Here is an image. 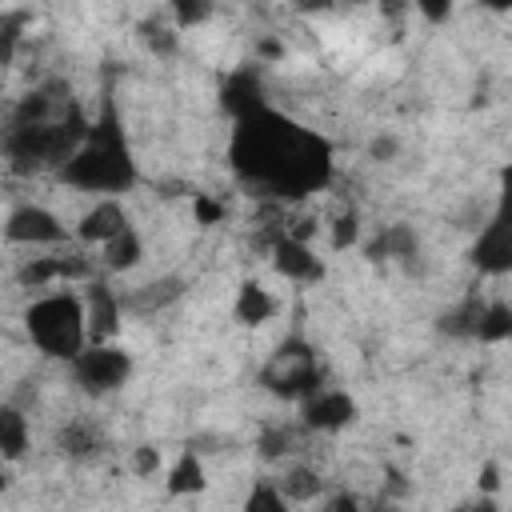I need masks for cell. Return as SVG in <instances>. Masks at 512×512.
Segmentation results:
<instances>
[{"mask_svg": "<svg viewBox=\"0 0 512 512\" xmlns=\"http://www.w3.org/2000/svg\"><path fill=\"white\" fill-rule=\"evenodd\" d=\"M232 168L268 188L272 196H308L316 188L328 184L332 176V152L328 144L284 120L280 112H252L244 120H236V136H232Z\"/></svg>", "mask_w": 512, "mask_h": 512, "instance_id": "1", "label": "cell"}, {"mask_svg": "<svg viewBox=\"0 0 512 512\" xmlns=\"http://www.w3.org/2000/svg\"><path fill=\"white\" fill-rule=\"evenodd\" d=\"M60 180L84 192H128L136 184V164L128 152V136L112 104H104L100 120L88 124L84 144L60 164Z\"/></svg>", "mask_w": 512, "mask_h": 512, "instance_id": "2", "label": "cell"}, {"mask_svg": "<svg viewBox=\"0 0 512 512\" xmlns=\"http://www.w3.org/2000/svg\"><path fill=\"white\" fill-rule=\"evenodd\" d=\"M24 328H28L32 344L56 360H76L88 348L84 300H76L72 292H48V296L32 300L24 312Z\"/></svg>", "mask_w": 512, "mask_h": 512, "instance_id": "3", "label": "cell"}, {"mask_svg": "<svg viewBox=\"0 0 512 512\" xmlns=\"http://www.w3.org/2000/svg\"><path fill=\"white\" fill-rule=\"evenodd\" d=\"M264 388L284 396V400H308L312 392H320L324 376H320V364L312 356V348L304 340H284L276 348V360L264 368Z\"/></svg>", "mask_w": 512, "mask_h": 512, "instance_id": "4", "label": "cell"}, {"mask_svg": "<svg viewBox=\"0 0 512 512\" xmlns=\"http://www.w3.org/2000/svg\"><path fill=\"white\" fill-rule=\"evenodd\" d=\"M132 372V356L116 344H88L76 360H72V376L84 392L92 396H104V392H116Z\"/></svg>", "mask_w": 512, "mask_h": 512, "instance_id": "5", "label": "cell"}, {"mask_svg": "<svg viewBox=\"0 0 512 512\" xmlns=\"http://www.w3.org/2000/svg\"><path fill=\"white\" fill-rule=\"evenodd\" d=\"M4 236H8L12 244H60V240H68V232H64V224L56 220V212H48V208H40V204H20V208H12L8 220H4Z\"/></svg>", "mask_w": 512, "mask_h": 512, "instance_id": "6", "label": "cell"}, {"mask_svg": "<svg viewBox=\"0 0 512 512\" xmlns=\"http://www.w3.org/2000/svg\"><path fill=\"white\" fill-rule=\"evenodd\" d=\"M120 296L112 292V284L92 280L88 296H84V336L88 344H108L120 332Z\"/></svg>", "mask_w": 512, "mask_h": 512, "instance_id": "7", "label": "cell"}, {"mask_svg": "<svg viewBox=\"0 0 512 512\" xmlns=\"http://www.w3.org/2000/svg\"><path fill=\"white\" fill-rule=\"evenodd\" d=\"M356 420V400L336 388H320L304 400V428L312 432H336Z\"/></svg>", "mask_w": 512, "mask_h": 512, "instance_id": "8", "label": "cell"}, {"mask_svg": "<svg viewBox=\"0 0 512 512\" xmlns=\"http://www.w3.org/2000/svg\"><path fill=\"white\" fill-rule=\"evenodd\" d=\"M472 264H476L480 272H492V276H500V272L512 268V228H508L504 216H496V220L480 232V240H476V248H472Z\"/></svg>", "mask_w": 512, "mask_h": 512, "instance_id": "9", "label": "cell"}, {"mask_svg": "<svg viewBox=\"0 0 512 512\" xmlns=\"http://www.w3.org/2000/svg\"><path fill=\"white\" fill-rule=\"evenodd\" d=\"M272 268H276L280 276H288V280H300V284H312V280L324 276L320 256H316L308 244L288 240V236H280V240L272 244Z\"/></svg>", "mask_w": 512, "mask_h": 512, "instance_id": "10", "label": "cell"}, {"mask_svg": "<svg viewBox=\"0 0 512 512\" xmlns=\"http://www.w3.org/2000/svg\"><path fill=\"white\" fill-rule=\"evenodd\" d=\"M128 228V216H124V208H120V200H96L84 216H80V224H76V236L84 240V244H108L112 236H120Z\"/></svg>", "mask_w": 512, "mask_h": 512, "instance_id": "11", "label": "cell"}, {"mask_svg": "<svg viewBox=\"0 0 512 512\" xmlns=\"http://www.w3.org/2000/svg\"><path fill=\"white\" fill-rule=\"evenodd\" d=\"M220 104L228 108L232 120H244V116L260 112V108H264V84H260V76H256L252 68L232 72V76L224 80V88H220Z\"/></svg>", "mask_w": 512, "mask_h": 512, "instance_id": "12", "label": "cell"}, {"mask_svg": "<svg viewBox=\"0 0 512 512\" xmlns=\"http://www.w3.org/2000/svg\"><path fill=\"white\" fill-rule=\"evenodd\" d=\"M232 316H236L244 328H256V324H264V320L276 316V300H272V292H268L264 284L244 280L240 292H236V308H232Z\"/></svg>", "mask_w": 512, "mask_h": 512, "instance_id": "13", "label": "cell"}, {"mask_svg": "<svg viewBox=\"0 0 512 512\" xmlns=\"http://www.w3.org/2000/svg\"><path fill=\"white\" fill-rule=\"evenodd\" d=\"M416 248H420V240H416V232L408 224H388L368 244V260H392V256L408 260V256H416Z\"/></svg>", "mask_w": 512, "mask_h": 512, "instance_id": "14", "label": "cell"}, {"mask_svg": "<svg viewBox=\"0 0 512 512\" xmlns=\"http://www.w3.org/2000/svg\"><path fill=\"white\" fill-rule=\"evenodd\" d=\"M56 444H60V452L72 456V460H92V456H100L104 436L96 432V424H88V420H72V424L60 428Z\"/></svg>", "mask_w": 512, "mask_h": 512, "instance_id": "15", "label": "cell"}, {"mask_svg": "<svg viewBox=\"0 0 512 512\" xmlns=\"http://www.w3.org/2000/svg\"><path fill=\"white\" fill-rule=\"evenodd\" d=\"M180 292H184V280H180V276H164V280H152V284L136 288V292H132L128 300H120V304H128L132 312H160V308H168Z\"/></svg>", "mask_w": 512, "mask_h": 512, "instance_id": "16", "label": "cell"}, {"mask_svg": "<svg viewBox=\"0 0 512 512\" xmlns=\"http://www.w3.org/2000/svg\"><path fill=\"white\" fill-rule=\"evenodd\" d=\"M28 452V420L16 404H0V460H20Z\"/></svg>", "mask_w": 512, "mask_h": 512, "instance_id": "17", "label": "cell"}, {"mask_svg": "<svg viewBox=\"0 0 512 512\" xmlns=\"http://www.w3.org/2000/svg\"><path fill=\"white\" fill-rule=\"evenodd\" d=\"M144 260V240H140V232L128 224L120 236H112L108 244H104V268L108 272H128V268H136Z\"/></svg>", "mask_w": 512, "mask_h": 512, "instance_id": "18", "label": "cell"}, {"mask_svg": "<svg viewBox=\"0 0 512 512\" xmlns=\"http://www.w3.org/2000/svg\"><path fill=\"white\" fill-rule=\"evenodd\" d=\"M204 464H200V456L192 452V448H184L180 452V460L172 464V472H168V492L172 496H196V492H204Z\"/></svg>", "mask_w": 512, "mask_h": 512, "instance_id": "19", "label": "cell"}, {"mask_svg": "<svg viewBox=\"0 0 512 512\" xmlns=\"http://www.w3.org/2000/svg\"><path fill=\"white\" fill-rule=\"evenodd\" d=\"M276 488H280V496H284V500H292V504H308V500H316V496H320L324 480H320L312 468L296 464V468H288V472L276 480Z\"/></svg>", "mask_w": 512, "mask_h": 512, "instance_id": "20", "label": "cell"}, {"mask_svg": "<svg viewBox=\"0 0 512 512\" xmlns=\"http://www.w3.org/2000/svg\"><path fill=\"white\" fill-rule=\"evenodd\" d=\"M508 336H512V308H508L504 300L484 304V312H480V320H476V340L500 344V340H508Z\"/></svg>", "mask_w": 512, "mask_h": 512, "instance_id": "21", "label": "cell"}, {"mask_svg": "<svg viewBox=\"0 0 512 512\" xmlns=\"http://www.w3.org/2000/svg\"><path fill=\"white\" fill-rule=\"evenodd\" d=\"M480 312H484V300H480V296H468V300H460L452 312L440 316V328H444L448 336H476Z\"/></svg>", "mask_w": 512, "mask_h": 512, "instance_id": "22", "label": "cell"}, {"mask_svg": "<svg viewBox=\"0 0 512 512\" xmlns=\"http://www.w3.org/2000/svg\"><path fill=\"white\" fill-rule=\"evenodd\" d=\"M244 512H288V500L280 496L276 480H256L244 496Z\"/></svg>", "mask_w": 512, "mask_h": 512, "instance_id": "23", "label": "cell"}, {"mask_svg": "<svg viewBox=\"0 0 512 512\" xmlns=\"http://www.w3.org/2000/svg\"><path fill=\"white\" fill-rule=\"evenodd\" d=\"M140 40H144L156 56H172V52H176V28H172L168 20H160V16H152V20L140 24Z\"/></svg>", "mask_w": 512, "mask_h": 512, "instance_id": "24", "label": "cell"}, {"mask_svg": "<svg viewBox=\"0 0 512 512\" xmlns=\"http://www.w3.org/2000/svg\"><path fill=\"white\" fill-rule=\"evenodd\" d=\"M52 280H60L56 256H32V260L20 268V284H24V288H48Z\"/></svg>", "mask_w": 512, "mask_h": 512, "instance_id": "25", "label": "cell"}, {"mask_svg": "<svg viewBox=\"0 0 512 512\" xmlns=\"http://www.w3.org/2000/svg\"><path fill=\"white\" fill-rule=\"evenodd\" d=\"M328 240H332V248H336V252L352 248V244L360 240V212H356V208H344V212L332 220V228H328Z\"/></svg>", "mask_w": 512, "mask_h": 512, "instance_id": "26", "label": "cell"}, {"mask_svg": "<svg viewBox=\"0 0 512 512\" xmlns=\"http://www.w3.org/2000/svg\"><path fill=\"white\" fill-rule=\"evenodd\" d=\"M256 448H260V456L264 460H280V456H288L292 452V428H264L260 432V440H256Z\"/></svg>", "mask_w": 512, "mask_h": 512, "instance_id": "27", "label": "cell"}, {"mask_svg": "<svg viewBox=\"0 0 512 512\" xmlns=\"http://www.w3.org/2000/svg\"><path fill=\"white\" fill-rule=\"evenodd\" d=\"M168 16H172V28L176 32H184L188 24H200V20H208L212 16V4H204V0H176L172 8H168Z\"/></svg>", "mask_w": 512, "mask_h": 512, "instance_id": "28", "label": "cell"}, {"mask_svg": "<svg viewBox=\"0 0 512 512\" xmlns=\"http://www.w3.org/2000/svg\"><path fill=\"white\" fill-rule=\"evenodd\" d=\"M192 212H196V224H220L224 220V204L212 200L208 192H196L192 196Z\"/></svg>", "mask_w": 512, "mask_h": 512, "instance_id": "29", "label": "cell"}, {"mask_svg": "<svg viewBox=\"0 0 512 512\" xmlns=\"http://www.w3.org/2000/svg\"><path fill=\"white\" fill-rule=\"evenodd\" d=\"M132 472L136 476H156L160 472V448H152V444L132 448Z\"/></svg>", "mask_w": 512, "mask_h": 512, "instance_id": "30", "label": "cell"}, {"mask_svg": "<svg viewBox=\"0 0 512 512\" xmlns=\"http://www.w3.org/2000/svg\"><path fill=\"white\" fill-rule=\"evenodd\" d=\"M396 152H400V140L392 136V132H380V136H372V144H368V156L372 160H396Z\"/></svg>", "mask_w": 512, "mask_h": 512, "instance_id": "31", "label": "cell"}, {"mask_svg": "<svg viewBox=\"0 0 512 512\" xmlns=\"http://www.w3.org/2000/svg\"><path fill=\"white\" fill-rule=\"evenodd\" d=\"M320 512H360V500L352 496V492H336V496H328L324 500V508Z\"/></svg>", "mask_w": 512, "mask_h": 512, "instance_id": "32", "label": "cell"}, {"mask_svg": "<svg viewBox=\"0 0 512 512\" xmlns=\"http://www.w3.org/2000/svg\"><path fill=\"white\" fill-rule=\"evenodd\" d=\"M496 488H500V468H496V464H484V472H480V492L492 496Z\"/></svg>", "mask_w": 512, "mask_h": 512, "instance_id": "33", "label": "cell"}, {"mask_svg": "<svg viewBox=\"0 0 512 512\" xmlns=\"http://www.w3.org/2000/svg\"><path fill=\"white\" fill-rule=\"evenodd\" d=\"M416 8H420L428 20H448V16H452V4H424V0H420Z\"/></svg>", "mask_w": 512, "mask_h": 512, "instance_id": "34", "label": "cell"}, {"mask_svg": "<svg viewBox=\"0 0 512 512\" xmlns=\"http://www.w3.org/2000/svg\"><path fill=\"white\" fill-rule=\"evenodd\" d=\"M256 52H260V56H272V60H276V56H280V44H276V40H260V44H256Z\"/></svg>", "mask_w": 512, "mask_h": 512, "instance_id": "35", "label": "cell"}, {"mask_svg": "<svg viewBox=\"0 0 512 512\" xmlns=\"http://www.w3.org/2000/svg\"><path fill=\"white\" fill-rule=\"evenodd\" d=\"M472 512H500V508H496L492 500H480V508H472Z\"/></svg>", "mask_w": 512, "mask_h": 512, "instance_id": "36", "label": "cell"}, {"mask_svg": "<svg viewBox=\"0 0 512 512\" xmlns=\"http://www.w3.org/2000/svg\"><path fill=\"white\" fill-rule=\"evenodd\" d=\"M8 484H12V476H8V472H4V468H0V492H4V488H8Z\"/></svg>", "mask_w": 512, "mask_h": 512, "instance_id": "37", "label": "cell"}]
</instances>
